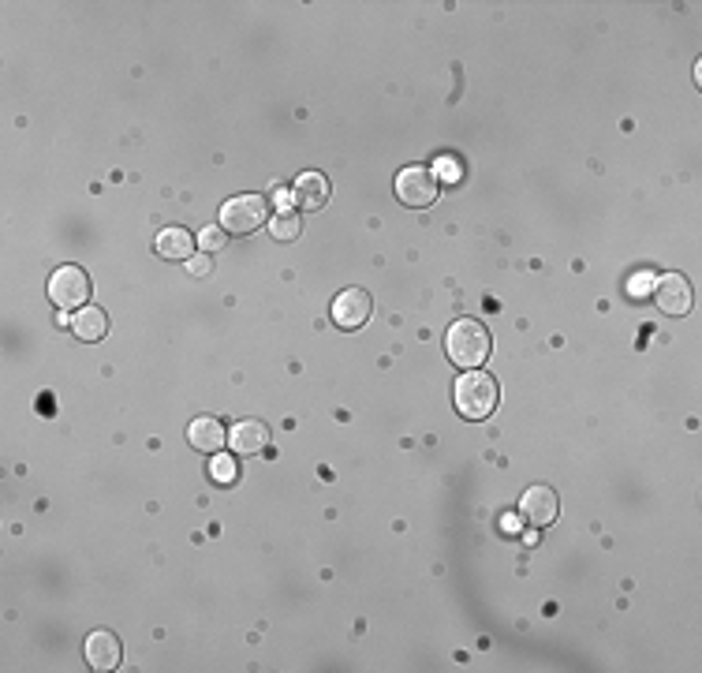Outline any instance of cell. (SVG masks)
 <instances>
[{"mask_svg": "<svg viewBox=\"0 0 702 673\" xmlns=\"http://www.w3.org/2000/svg\"><path fill=\"white\" fill-rule=\"evenodd\" d=\"M445 352H449V359L456 367L482 371L493 352V337L478 318H456L449 326V333H445Z\"/></svg>", "mask_w": 702, "mask_h": 673, "instance_id": "6da1fadb", "label": "cell"}, {"mask_svg": "<svg viewBox=\"0 0 702 673\" xmlns=\"http://www.w3.org/2000/svg\"><path fill=\"white\" fill-rule=\"evenodd\" d=\"M452 401H456V412L464 419H490L497 401H501V386L490 371H464L456 378V389H452Z\"/></svg>", "mask_w": 702, "mask_h": 673, "instance_id": "7a4b0ae2", "label": "cell"}, {"mask_svg": "<svg viewBox=\"0 0 702 673\" xmlns=\"http://www.w3.org/2000/svg\"><path fill=\"white\" fill-rule=\"evenodd\" d=\"M269 199L266 195H236L221 206V229L228 236H251L262 225H269Z\"/></svg>", "mask_w": 702, "mask_h": 673, "instance_id": "3957f363", "label": "cell"}, {"mask_svg": "<svg viewBox=\"0 0 702 673\" xmlns=\"http://www.w3.org/2000/svg\"><path fill=\"white\" fill-rule=\"evenodd\" d=\"M437 195H441V180H437L434 169H426V165H408V169H400L396 176V199L411 206V210H426V206H434Z\"/></svg>", "mask_w": 702, "mask_h": 673, "instance_id": "277c9868", "label": "cell"}, {"mask_svg": "<svg viewBox=\"0 0 702 673\" xmlns=\"http://www.w3.org/2000/svg\"><path fill=\"white\" fill-rule=\"evenodd\" d=\"M90 277H86V270H79V266H60V270H53V277H49V300H53V307H60V311H83L86 303H90Z\"/></svg>", "mask_w": 702, "mask_h": 673, "instance_id": "5b68a950", "label": "cell"}, {"mask_svg": "<svg viewBox=\"0 0 702 673\" xmlns=\"http://www.w3.org/2000/svg\"><path fill=\"white\" fill-rule=\"evenodd\" d=\"M329 315H333V326L344 333L351 330H363L366 322L374 318V296L366 292V288H344L333 307H329Z\"/></svg>", "mask_w": 702, "mask_h": 673, "instance_id": "8992f818", "label": "cell"}, {"mask_svg": "<svg viewBox=\"0 0 702 673\" xmlns=\"http://www.w3.org/2000/svg\"><path fill=\"white\" fill-rule=\"evenodd\" d=\"M654 303L661 307V315L684 318L691 307H695L691 281H688V277H680V273H661V281L654 285Z\"/></svg>", "mask_w": 702, "mask_h": 673, "instance_id": "52a82bcc", "label": "cell"}, {"mask_svg": "<svg viewBox=\"0 0 702 673\" xmlns=\"http://www.w3.org/2000/svg\"><path fill=\"white\" fill-rule=\"evenodd\" d=\"M557 513H561V498L553 487H531L520 498V516L531 528H549L557 520Z\"/></svg>", "mask_w": 702, "mask_h": 673, "instance_id": "ba28073f", "label": "cell"}, {"mask_svg": "<svg viewBox=\"0 0 702 673\" xmlns=\"http://www.w3.org/2000/svg\"><path fill=\"white\" fill-rule=\"evenodd\" d=\"M228 445H232L236 457H262L269 449V427L262 419H243V423L232 427Z\"/></svg>", "mask_w": 702, "mask_h": 673, "instance_id": "9c48e42d", "label": "cell"}, {"mask_svg": "<svg viewBox=\"0 0 702 673\" xmlns=\"http://www.w3.org/2000/svg\"><path fill=\"white\" fill-rule=\"evenodd\" d=\"M83 655H86V666H90V670L109 673V670L120 666V640H116L113 632H105V629L90 632V636H86Z\"/></svg>", "mask_w": 702, "mask_h": 673, "instance_id": "30bf717a", "label": "cell"}, {"mask_svg": "<svg viewBox=\"0 0 702 673\" xmlns=\"http://www.w3.org/2000/svg\"><path fill=\"white\" fill-rule=\"evenodd\" d=\"M292 202L299 210H322L325 202H329V180H325L322 172H303V176H295Z\"/></svg>", "mask_w": 702, "mask_h": 673, "instance_id": "8fae6325", "label": "cell"}, {"mask_svg": "<svg viewBox=\"0 0 702 673\" xmlns=\"http://www.w3.org/2000/svg\"><path fill=\"white\" fill-rule=\"evenodd\" d=\"M187 442H191V449H198V453H221L228 445V434H225V427L217 423L213 416H198L191 427H187Z\"/></svg>", "mask_w": 702, "mask_h": 673, "instance_id": "7c38bea8", "label": "cell"}, {"mask_svg": "<svg viewBox=\"0 0 702 673\" xmlns=\"http://www.w3.org/2000/svg\"><path fill=\"white\" fill-rule=\"evenodd\" d=\"M198 240L191 236L187 229H180V225H172V229H165L161 236H157L154 251L161 258H169V262H187V258L195 255Z\"/></svg>", "mask_w": 702, "mask_h": 673, "instance_id": "4fadbf2b", "label": "cell"}, {"mask_svg": "<svg viewBox=\"0 0 702 673\" xmlns=\"http://www.w3.org/2000/svg\"><path fill=\"white\" fill-rule=\"evenodd\" d=\"M71 333L86 344L101 341V337L109 333V315H105L101 307H90V303H86L83 311H75V318H71Z\"/></svg>", "mask_w": 702, "mask_h": 673, "instance_id": "5bb4252c", "label": "cell"}, {"mask_svg": "<svg viewBox=\"0 0 702 673\" xmlns=\"http://www.w3.org/2000/svg\"><path fill=\"white\" fill-rule=\"evenodd\" d=\"M299 232H303V217L295 214V210H281V214L269 217V236H273V240L288 244V240H295Z\"/></svg>", "mask_w": 702, "mask_h": 673, "instance_id": "9a60e30c", "label": "cell"}, {"mask_svg": "<svg viewBox=\"0 0 702 673\" xmlns=\"http://www.w3.org/2000/svg\"><path fill=\"white\" fill-rule=\"evenodd\" d=\"M225 236H228L225 229H202V236H198V247L213 255V251H221V247H225Z\"/></svg>", "mask_w": 702, "mask_h": 673, "instance_id": "2e32d148", "label": "cell"}, {"mask_svg": "<svg viewBox=\"0 0 702 673\" xmlns=\"http://www.w3.org/2000/svg\"><path fill=\"white\" fill-rule=\"evenodd\" d=\"M213 475H217L221 483H228V479H236V464H232L228 457H221L217 464H213Z\"/></svg>", "mask_w": 702, "mask_h": 673, "instance_id": "e0dca14e", "label": "cell"}, {"mask_svg": "<svg viewBox=\"0 0 702 673\" xmlns=\"http://www.w3.org/2000/svg\"><path fill=\"white\" fill-rule=\"evenodd\" d=\"M635 277H639V281H632V296H643L646 288L654 285V273H635Z\"/></svg>", "mask_w": 702, "mask_h": 673, "instance_id": "ac0fdd59", "label": "cell"}, {"mask_svg": "<svg viewBox=\"0 0 702 673\" xmlns=\"http://www.w3.org/2000/svg\"><path fill=\"white\" fill-rule=\"evenodd\" d=\"M187 262H191V273H195V277H210V258H187Z\"/></svg>", "mask_w": 702, "mask_h": 673, "instance_id": "d6986e66", "label": "cell"}]
</instances>
